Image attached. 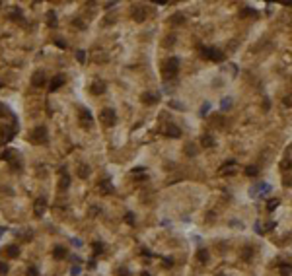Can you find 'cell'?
<instances>
[{"mask_svg": "<svg viewBox=\"0 0 292 276\" xmlns=\"http://www.w3.org/2000/svg\"><path fill=\"white\" fill-rule=\"evenodd\" d=\"M80 117L84 119V121H92V113H90L86 107H80Z\"/></svg>", "mask_w": 292, "mask_h": 276, "instance_id": "d4e9b609", "label": "cell"}, {"mask_svg": "<svg viewBox=\"0 0 292 276\" xmlns=\"http://www.w3.org/2000/svg\"><path fill=\"white\" fill-rule=\"evenodd\" d=\"M80 270H82V268L76 265V266H72V268H70V274H72V276H80Z\"/></svg>", "mask_w": 292, "mask_h": 276, "instance_id": "836d02e7", "label": "cell"}, {"mask_svg": "<svg viewBox=\"0 0 292 276\" xmlns=\"http://www.w3.org/2000/svg\"><path fill=\"white\" fill-rule=\"evenodd\" d=\"M164 265H166V266H171V265H174V261L168 257V259H164Z\"/></svg>", "mask_w": 292, "mask_h": 276, "instance_id": "ee69618b", "label": "cell"}, {"mask_svg": "<svg viewBox=\"0 0 292 276\" xmlns=\"http://www.w3.org/2000/svg\"><path fill=\"white\" fill-rule=\"evenodd\" d=\"M170 23H171V26H183V23H185V16L183 14H174L170 18Z\"/></svg>", "mask_w": 292, "mask_h": 276, "instance_id": "4fadbf2b", "label": "cell"}, {"mask_svg": "<svg viewBox=\"0 0 292 276\" xmlns=\"http://www.w3.org/2000/svg\"><path fill=\"white\" fill-rule=\"evenodd\" d=\"M0 274H8V265L6 262H0Z\"/></svg>", "mask_w": 292, "mask_h": 276, "instance_id": "d590c367", "label": "cell"}, {"mask_svg": "<svg viewBox=\"0 0 292 276\" xmlns=\"http://www.w3.org/2000/svg\"><path fill=\"white\" fill-rule=\"evenodd\" d=\"M88 175H90V165H80V167H78V177L86 179Z\"/></svg>", "mask_w": 292, "mask_h": 276, "instance_id": "ac0fdd59", "label": "cell"}, {"mask_svg": "<svg viewBox=\"0 0 292 276\" xmlns=\"http://www.w3.org/2000/svg\"><path fill=\"white\" fill-rule=\"evenodd\" d=\"M100 189L101 191H105V193H115V189H113V185L109 183V181H101V185H100Z\"/></svg>", "mask_w": 292, "mask_h": 276, "instance_id": "ffe728a7", "label": "cell"}, {"mask_svg": "<svg viewBox=\"0 0 292 276\" xmlns=\"http://www.w3.org/2000/svg\"><path fill=\"white\" fill-rule=\"evenodd\" d=\"M166 134L171 136V138H179L181 136V130H179V126H175V125H168L166 126Z\"/></svg>", "mask_w": 292, "mask_h": 276, "instance_id": "9c48e42d", "label": "cell"}, {"mask_svg": "<svg viewBox=\"0 0 292 276\" xmlns=\"http://www.w3.org/2000/svg\"><path fill=\"white\" fill-rule=\"evenodd\" d=\"M212 51H214V49H211V47H201V55H203L204 59H211Z\"/></svg>", "mask_w": 292, "mask_h": 276, "instance_id": "484cf974", "label": "cell"}, {"mask_svg": "<svg viewBox=\"0 0 292 276\" xmlns=\"http://www.w3.org/2000/svg\"><path fill=\"white\" fill-rule=\"evenodd\" d=\"M27 276H39V272H37V268H35V266H31V268L27 270Z\"/></svg>", "mask_w": 292, "mask_h": 276, "instance_id": "8d00e7d4", "label": "cell"}, {"mask_svg": "<svg viewBox=\"0 0 292 276\" xmlns=\"http://www.w3.org/2000/svg\"><path fill=\"white\" fill-rule=\"evenodd\" d=\"M47 22H49V26H51V27L57 26V14H55V10H49L47 12Z\"/></svg>", "mask_w": 292, "mask_h": 276, "instance_id": "9a60e30c", "label": "cell"}, {"mask_svg": "<svg viewBox=\"0 0 292 276\" xmlns=\"http://www.w3.org/2000/svg\"><path fill=\"white\" fill-rule=\"evenodd\" d=\"M125 222H127V224H134V214L133 212H127L125 214Z\"/></svg>", "mask_w": 292, "mask_h": 276, "instance_id": "4dcf8cb0", "label": "cell"}, {"mask_svg": "<svg viewBox=\"0 0 292 276\" xmlns=\"http://www.w3.org/2000/svg\"><path fill=\"white\" fill-rule=\"evenodd\" d=\"M211 60H214V62H222V60H224V55H222L220 51H212V56H211Z\"/></svg>", "mask_w": 292, "mask_h": 276, "instance_id": "cb8c5ba5", "label": "cell"}, {"mask_svg": "<svg viewBox=\"0 0 292 276\" xmlns=\"http://www.w3.org/2000/svg\"><path fill=\"white\" fill-rule=\"evenodd\" d=\"M222 111H228L230 107H232V99H230V97H224V99H222Z\"/></svg>", "mask_w": 292, "mask_h": 276, "instance_id": "4316f807", "label": "cell"}, {"mask_svg": "<svg viewBox=\"0 0 292 276\" xmlns=\"http://www.w3.org/2000/svg\"><path fill=\"white\" fill-rule=\"evenodd\" d=\"M72 245H76V247H82L84 243H82V239H78V237H76V239H72Z\"/></svg>", "mask_w": 292, "mask_h": 276, "instance_id": "7bdbcfd3", "label": "cell"}, {"mask_svg": "<svg viewBox=\"0 0 292 276\" xmlns=\"http://www.w3.org/2000/svg\"><path fill=\"white\" fill-rule=\"evenodd\" d=\"M76 59H78V62H80V64H84L86 62V53L84 51H76Z\"/></svg>", "mask_w": 292, "mask_h": 276, "instance_id": "f1b7e54d", "label": "cell"}, {"mask_svg": "<svg viewBox=\"0 0 292 276\" xmlns=\"http://www.w3.org/2000/svg\"><path fill=\"white\" fill-rule=\"evenodd\" d=\"M133 20H137L138 23H140V22H144V20H146V10H144L142 6L134 8V12H133Z\"/></svg>", "mask_w": 292, "mask_h": 276, "instance_id": "ba28073f", "label": "cell"}, {"mask_svg": "<svg viewBox=\"0 0 292 276\" xmlns=\"http://www.w3.org/2000/svg\"><path fill=\"white\" fill-rule=\"evenodd\" d=\"M170 107H174V109H179V111H183V105L179 103V101H170Z\"/></svg>", "mask_w": 292, "mask_h": 276, "instance_id": "d6a6232c", "label": "cell"}, {"mask_svg": "<svg viewBox=\"0 0 292 276\" xmlns=\"http://www.w3.org/2000/svg\"><path fill=\"white\" fill-rule=\"evenodd\" d=\"M101 251H103V245H101L100 241H96V243H94V253H96V255H100Z\"/></svg>", "mask_w": 292, "mask_h": 276, "instance_id": "f546056e", "label": "cell"}, {"mask_svg": "<svg viewBox=\"0 0 292 276\" xmlns=\"http://www.w3.org/2000/svg\"><path fill=\"white\" fill-rule=\"evenodd\" d=\"M142 276H150V274H148V272H142Z\"/></svg>", "mask_w": 292, "mask_h": 276, "instance_id": "7dc6e473", "label": "cell"}, {"mask_svg": "<svg viewBox=\"0 0 292 276\" xmlns=\"http://www.w3.org/2000/svg\"><path fill=\"white\" fill-rule=\"evenodd\" d=\"M74 23H76V27H78V29H84V23H82L80 20H76V22H74Z\"/></svg>", "mask_w": 292, "mask_h": 276, "instance_id": "f6af8a7d", "label": "cell"}, {"mask_svg": "<svg viewBox=\"0 0 292 276\" xmlns=\"http://www.w3.org/2000/svg\"><path fill=\"white\" fill-rule=\"evenodd\" d=\"M208 107H211V105L204 103V105H203V109H201V115H207V113H208Z\"/></svg>", "mask_w": 292, "mask_h": 276, "instance_id": "b9f144b4", "label": "cell"}, {"mask_svg": "<svg viewBox=\"0 0 292 276\" xmlns=\"http://www.w3.org/2000/svg\"><path fill=\"white\" fill-rule=\"evenodd\" d=\"M201 146L203 148H212L214 146V138H212L211 134H203V136H201Z\"/></svg>", "mask_w": 292, "mask_h": 276, "instance_id": "30bf717a", "label": "cell"}, {"mask_svg": "<svg viewBox=\"0 0 292 276\" xmlns=\"http://www.w3.org/2000/svg\"><path fill=\"white\" fill-rule=\"evenodd\" d=\"M29 140L33 144H43L47 142V130H45V126H37V129H33V132H31Z\"/></svg>", "mask_w": 292, "mask_h": 276, "instance_id": "7a4b0ae2", "label": "cell"}, {"mask_svg": "<svg viewBox=\"0 0 292 276\" xmlns=\"http://www.w3.org/2000/svg\"><path fill=\"white\" fill-rule=\"evenodd\" d=\"M251 255H253V251H251V249L244 251V259H245V261H249V259H251Z\"/></svg>", "mask_w": 292, "mask_h": 276, "instance_id": "f35d334b", "label": "cell"}, {"mask_svg": "<svg viewBox=\"0 0 292 276\" xmlns=\"http://www.w3.org/2000/svg\"><path fill=\"white\" fill-rule=\"evenodd\" d=\"M90 92H92L94 96H101V93L105 92V84L103 82H94V84L90 86Z\"/></svg>", "mask_w": 292, "mask_h": 276, "instance_id": "52a82bcc", "label": "cell"}, {"mask_svg": "<svg viewBox=\"0 0 292 276\" xmlns=\"http://www.w3.org/2000/svg\"><path fill=\"white\" fill-rule=\"evenodd\" d=\"M60 173H63V179H60V189H68L70 185V177L66 173V167H60Z\"/></svg>", "mask_w": 292, "mask_h": 276, "instance_id": "8fae6325", "label": "cell"}, {"mask_svg": "<svg viewBox=\"0 0 292 276\" xmlns=\"http://www.w3.org/2000/svg\"><path fill=\"white\" fill-rule=\"evenodd\" d=\"M278 270H281L282 276H290L292 274V266L290 265H281V266H278Z\"/></svg>", "mask_w": 292, "mask_h": 276, "instance_id": "603a6c76", "label": "cell"}, {"mask_svg": "<svg viewBox=\"0 0 292 276\" xmlns=\"http://www.w3.org/2000/svg\"><path fill=\"white\" fill-rule=\"evenodd\" d=\"M277 206H278V199H273V200H269V202H267V210H269V212H271V210H275Z\"/></svg>", "mask_w": 292, "mask_h": 276, "instance_id": "83f0119b", "label": "cell"}, {"mask_svg": "<svg viewBox=\"0 0 292 276\" xmlns=\"http://www.w3.org/2000/svg\"><path fill=\"white\" fill-rule=\"evenodd\" d=\"M45 82H47V74H45L43 70H37L33 76H31V86H33V88H41Z\"/></svg>", "mask_w": 292, "mask_h": 276, "instance_id": "277c9868", "label": "cell"}, {"mask_svg": "<svg viewBox=\"0 0 292 276\" xmlns=\"http://www.w3.org/2000/svg\"><path fill=\"white\" fill-rule=\"evenodd\" d=\"M63 84H64V76H55L51 82H49V92H57Z\"/></svg>", "mask_w": 292, "mask_h": 276, "instance_id": "8992f818", "label": "cell"}, {"mask_svg": "<svg viewBox=\"0 0 292 276\" xmlns=\"http://www.w3.org/2000/svg\"><path fill=\"white\" fill-rule=\"evenodd\" d=\"M101 121H103V125L113 126L115 123H117V115H115V111L113 109H103V111H101Z\"/></svg>", "mask_w": 292, "mask_h": 276, "instance_id": "3957f363", "label": "cell"}, {"mask_svg": "<svg viewBox=\"0 0 292 276\" xmlns=\"http://www.w3.org/2000/svg\"><path fill=\"white\" fill-rule=\"evenodd\" d=\"M177 70H179V59H177V56L168 59L166 66H164V76H166V78H174L175 74H177Z\"/></svg>", "mask_w": 292, "mask_h": 276, "instance_id": "6da1fadb", "label": "cell"}, {"mask_svg": "<svg viewBox=\"0 0 292 276\" xmlns=\"http://www.w3.org/2000/svg\"><path fill=\"white\" fill-rule=\"evenodd\" d=\"M14 132H16V130H12L10 126H4V129H2V142H8V140H12V138L16 136Z\"/></svg>", "mask_w": 292, "mask_h": 276, "instance_id": "7c38bea8", "label": "cell"}, {"mask_svg": "<svg viewBox=\"0 0 292 276\" xmlns=\"http://www.w3.org/2000/svg\"><path fill=\"white\" fill-rule=\"evenodd\" d=\"M197 261L204 265V262L208 261V251L207 249H199V251H197Z\"/></svg>", "mask_w": 292, "mask_h": 276, "instance_id": "5bb4252c", "label": "cell"}, {"mask_svg": "<svg viewBox=\"0 0 292 276\" xmlns=\"http://www.w3.org/2000/svg\"><path fill=\"white\" fill-rule=\"evenodd\" d=\"M35 214L37 216H41V214L45 212V208H47V199H45V196H39V199L35 200Z\"/></svg>", "mask_w": 292, "mask_h": 276, "instance_id": "5b68a950", "label": "cell"}, {"mask_svg": "<svg viewBox=\"0 0 292 276\" xmlns=\"http://www.w3.org/2000/svg\"><path fill=\"white\" fill-rule=\"evenodd\" d=\"M158 99V96H156V93H144V96H142V101H144L146 105H150V103H154V101Z\"/></svg>", "mask_w": 292, "mask_h": 276, "instance_id": "2e32d148", "label": "cell"}, {"mask_svg": "<svg viewBox=\"0 0 292 276\" xmlns=\"http://www.w3.org/2000/svg\"><path fill=\"white\" fill-rule=\"evenodd\" d=\"M140 171H144V167H134L133 173H140Z\"/></svg>", "mask_w": 292, "mask_h": 276, "instance_id": "bcb514c9", "label": "cell"}, {"mask_svg": "<svg viewBox=\"0 0 292 276\" xmlns=\"http://www.w3.org/2000/svg\"><path fill=\"white\" fill-rule=\"evenodd\" d=\"M187 154H189V156L195 154V146H193V144H189V146H187Z\"/></svg>", "mask_w": 292, "mask_h": 276, "instance_id": "60d3db41", "label": "cell"}, {"mask_svg": "<svg viewBox=\"0 0 292 276\" xmlns=\"http://www.w3.org/2000/svg\"><path fill=\"white\" fill-rule=\"evenodd\" d=\"M22 16H23V14H22V8H18V6H16L14 10L10 12V18H12V20H22Z\"/></svg>", "mask_w": 292, "mask_h": 276, "instance_id": "7402d4cb", "label": "cell"}, {"mask_svg": "<svg viewBox=\"0 0 292 276\" xmlns=\"http://www.w3.org/2000/svg\"><path fill=\"white\" fill-rule=\"evenodd\" d=\"M8 115H12L10 107H8L6 103H2V101H0V117H8Z\"/></svg>", "mask_w": 292, "mask_h": 276, "instance_id": "44dd1931", "label": "cell"}, {"mask_svg": "<svg viewBox=\"0 0 292 276\" xmlns=\"http://www.w3.org/2000/svg\"><path fill=\"white\" fill-rule=\"evenodd\" d=\"M64 255H66V251H64L63 247H57V249H55V257L57 259H59V257H64Z\"/></svg>", "mask_w": 292, "mask_h": 276, "instance_id": "1f68e13d", "label": "cell"}, {"mask_svg": "<svg viewBox=\"0 0 292 276\" xmlns=\"http://www.w3.org/2000/svg\"><path fill=\"white\" fill-rule=\"evenodd\" d=\"M174 43H175V37H174V35L166 37V45H174Z\"/></svg>", "mask_w": 292, "mask_h": 276, "instance_id": "ab89813d", "label": "cell"}, {"mask_svg": "<svg viewBox=\"0 0 292 276\" xmlns=\"http://www.w3.org/2000/svg\"><path fill=\"white\" fill-rule=\"evenodd\" d=\"M257 12H253L251 8H244V12H241V16H255Z\"/></svg>", "mask_w": 292, "mask_h": 276, "instance_id": "e575fe53", "label": "cell"}, {"mask_svg": "<svg viewBox=\"0 0 292 276\" xmlns=\"http://www.w3.org/2000/svg\"><path fill=\"white\" fill-rule=\"evenodd\" d=\"M55 45H57V47H60V49H66V43H64L63 39H57V41H55Z\"/></svg>", "mask_w": 292, "mask_h": 276, "instance_id": "74e56055", "label": "cell"}, {"mask_svg": "<svg viewBox=\"0 0 292 276\" xmlns=\"http://www.w3.org/2000/svg\"><path fill=\"white\" fill-rule=\"evenodd\" d=\"M0 88H2V82H0Z\"/></svg>", "mask_w": 292, "mask_h": 276, "instance_id": "c3c4849f", "label": "cell"}, {"mask_svg": "<svg viewBox=\"0 0 292 276\" xmlns=\"http://www.w3.org/2000/svg\"><path fill=\"white\" fill-rule=\"evenodd\" d=\"M6 253L10 255V257H18V255H20V247L18 245H8Z\"/></svg>", "mask_w": 292, "mask_h": 276, "instance_id": "d6986e66", "label": "cell"}, {"mask_svg": "<svg viewBox=\"0 0 292 276\" xmlns=\"http://www.w3.org/2000/svg\"><path fill=\"white\" fill-rule=\"evenodd\" d=\"M257 173H259L257 165H247V167H245V175H247V177H257Z\"/></svg>", "mask_w": 292, "mask_h": 276, "instance_id": "e0dca14e", "label": "cell"}]
</instances>
